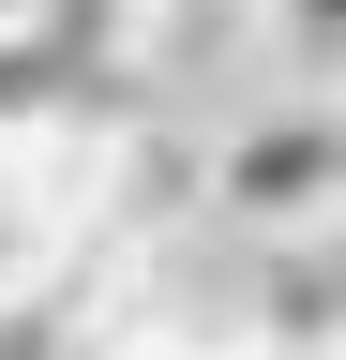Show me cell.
Segmentation results:
<instances>
[{
  "instance_id": "5",
  "label": "cell",
  "mask_w": 346,
  "mask_h": 360,
  "mask_svg": "<svg viewBox=\"0 0 346 360\" xmlns=\"http://www.w3.org/2000/svg\"><path fill=\"white\" fill-rule=\"evenodd\" d=\"M46 30H61V0H0V60H30Z\"/></svg>"
},
{
  "instance_id": "1",
  "label": "cell",
  "mask_w": 346,
  "mask_h": 360,
  "mask_svg": "<svg viewBox=\"0 0 346 360\" xmlns=\"http://www.w3.org/2000/svg\"><path fill=\"white\" fill-rule=\"evenodd\" d=\"M196 225L346 240V105L331 90H286V105H241L226 135H196Z\"/></svg>"
},
{
  "instance_id": "3",
  "label": "cell",
  "mask_w": 346,
  "mask_h": 360,
  "mask_svg": "<svg viewBox=\"0 0 346 360\" xmlns=\"http://www.w3.org/2000/svg\"><path fill=\"white\" fill-rule=\"evenodd\" d=\"M256 60L316 75L331 105H346V0H256Z\"/></svg>"
},
{
  "instance_id": "2",
  "label": "cell",
  "mask_w": 346,
  "mask_h": 360,
  "mask_svg": "<svg viewBox=\"0 0 346 360\" xmlns=\"http://www.w3.org/2000/svg\"><path fill=\"white\" fill-rule=\"evenodd\" d=\"M136 90H196L211 60H256V0H106Z\"/></svg>"
},
{
  "instance_id": "6",
  "label": "cell",
  "mask_w": 346,
  "mask_h": 360,
  "mask_svg": "<svg viewBox=\"0 0 346 360\" xmlns=\"http://www.w3.org/2000/svg\"><path fill=\"white\" fill-rule=\"evenodd\" d=\"M241 360H301V345H256V330H241Z\"/></svg>"
},
{
  "instance_id": "4",
  "label": "cell",
  "mask_w": 346,
  "mask_h": 360,
  "mask_svg": "<svg viewBox=\"0 0 346 360\" xmlns=\"http://www.w3.org/2000/svg\"><path fill=\"white\" fill-rule=\"evenodd\" d=\"M46 270H61V240H46V225H30L16 195H0V330H16V315L46 300Z\"/></svg>"
}]
</instances>
